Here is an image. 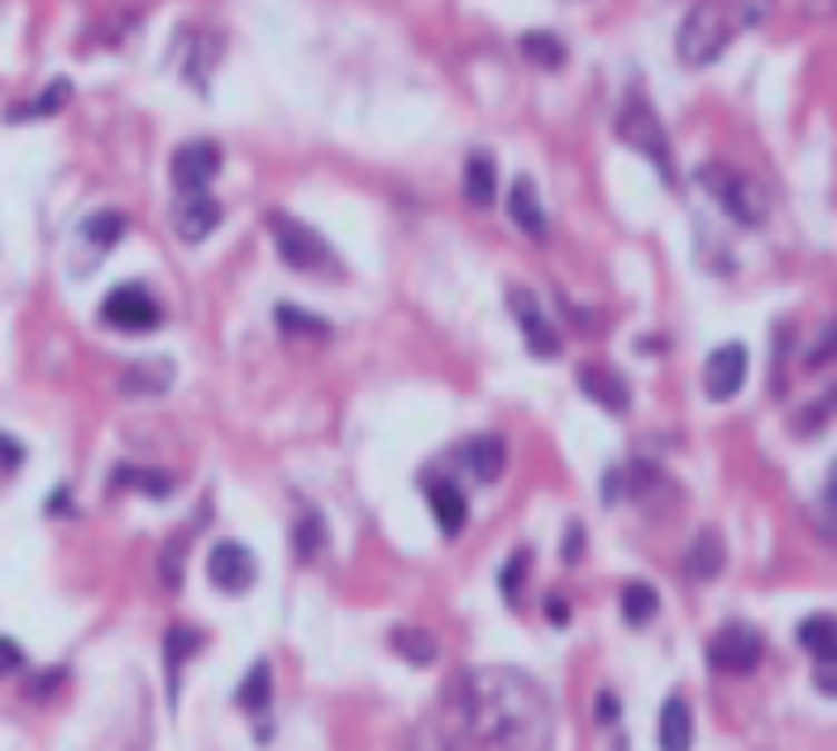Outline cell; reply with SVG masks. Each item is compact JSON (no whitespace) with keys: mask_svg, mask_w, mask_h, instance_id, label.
<instances>
[{"mask_svg":"<svg viewBox=\"0 0 837 751\" xmlns=\"http://www.w3.org/2000/svg\"><path fill=\"white\" fill-rule=\"evenodd\" d=\"M464 732L484 751H551L555 709L551 694L512 665H484L455 675Z\"/></svg>","mask_w":837,"mask_h":751,"instance_id":"1","label":"cell"},{"mask_svg":"<svg viewBox=\"0 0 837 751\" xmlns=\"http://www.w3.org/2000/svg\"><path fill=\"white\" fill-rule=\"evenodd\" d=\"M737 34L728 10L718 6V0H703V6H695L685 14L680 34H674V53H680L685 68H708L722 48H728V39Z\"/></svg>","mask_w":837,"mask_h":751,"instance_id":"2","label":"cell"},{"mask_svg":"<svg viewBox=\"0 0 837 751\" xmlns=\"http://www.w3.org/2000/svg\"><path fill=\"white\" fill-rule=\"evenodd\" d=\"M268 235H273V245H278V254H283L287 268H297V274H335L331 245H326V239H321L312 226L293 220L287 211H273V216H268Z\"/></svg>","mask_w":837,"mask_h":751,"instance_id":"3","label":"cell"},{"mask_svg":"<svg viewBox=\"0 0 837 751\" xmlns=\"http://www.w3.org/2000/svg\"><path fill=\"white\" fill-rule=\"evenodd\" d=\"M618 139L627 144V149H637V154H647L656 168H661V178L674 182V164H670V144H666V130H661V120H656V110L641 101V96H627V106L618 110Z\"/></svg>","mask_w":837,"mask_h":751,"instance_id":"4","label":"cell"},{"mask_svg":"<svg viewBox=\"0 0 837 751\" xmlns=\"http://www.w3.org/2000/svg\"><path fill=\"white\" fill-rule=\"evenodd\" d=\"M699 182H703V191H713V201L732 220H742V226H761V220H766V191L756 187L751 178H742V172H732L722 164H708L699 172Z\"/></svg>","mask_w":837,"mask_h":751,"instance_id":"5","label":"cell"},{"mask_svg":"<svg viewBox=\"0 0 837 751\" xmlns=\"http://www.w3.org/2000/svg\"><path fill=\"white\" fill-rule=\"evenodd\" d=\"M761 632L751 628V622H728V628H718L708 636V665L718 670V675H751L756 665H761Z\"/></svg>","mask_w":837,"mask_h":751,"instance_id":"6","label":"cell"},{"mask_svg":"<svg viewBox=\"0 0 837 751\" xmlns=\"http://www.w3.org/2000/svg\"><path fill=\"white\" fill-rule=\"evenodd\" d=\"M101 322H106L110 330L144 335V330H158V326H164V307L154 302L149 287L125 283V287H110V293H106V302H101Z\"/></svg>","mask_w":837,"mask_h":751,"instance_id":"7","label":"cell"},{"mask_svg":"<svg viewBox=\"0 0 837 751\" xmlns=\"http://www.w3.org/2000/svg\"><path fill=\"white\" fill-rule=\"evenodd\" d=\"M206 574H211V584L220 594H245L259 580V561L249 555V546H239V541H216L211 555H206Z\"/></svg>","mask_w":837,"mask_h":751,"instance_id":"8","label":"cell"},{"mask_svg":"<svg viewBox=\"0 0 837 751\" xmlns=\"http://www.w3.org/2000/svg\"><path fill=\"white\" fill-rule=\"evenodd\" d=\"M508 307H512V316H518V326H522V340H526V349L536 359H555L560 355V330L551 326V316L541 312V302L526 293V287H512L508 293Z\"/></svg>","mask_w":837,"mask_h":751,"instance_id":"9","label":"cell"},{"mask_svg":"<svg viewBox=\"0 0 837 751\" xmlns=\"http://www.w3.org/2000/svg\"><path fill=\"white\" fill-rule=\"evenodd\" d=\"M747 383V345H718L713 355L703 364V393L713 397V403H728V397L742 393Z\"/></svg>","mask_w":837,"mask_h":751,"instance_id":"10","label":"cell"},{"mask_svg":"<svg viewBox=\"0 0 837 751\" xmlns=\"http://www.w3.org/2000/svg\"><path fill=\"white\" fill-rule=\"evenodd\" d=\"M216 172H220V149L211 139H191L173 154V187L177 191H206V182H211Z\"/></svg>","mask_w":837,"mask_h":751,"instance_id":"11","label":"cell"},{"mask_svg":"<svg viewBox=\"0 0 837 751\" xmlns=\"http://www.w3.org/2000/svg\"><path fill=\"white\" fill-rule=\"evenodd\" d=\"M173 226L187 245H201V239L220 226V201L206 197V191H183V201L173 206Z\"/></svg>","mask_w":837,"mask_h":751,"instance_id":"12","label":"cell"},{"mask_svg":"<svg viewBox=\"0 0 837 751\" xmlns=\"http://www.w3.org/2000/svg\"><path fill=\"white\" fill-rule=\"evenodd\" d=\"M422 488H426V503H431V513H436L441 532L445 536H460L464 522H470V503H464V493L450 484V478H441V474L422 478Z\"/></svg>","mask_w":837,"mask_h":751,"instance_id":"13","label":"cell"},{"mask_svg":"<svg viewBox=\"0 0 837 751\" xmlns=\"http://www.w3.org/2000/svg\"><path fill=\"white\" fill-rule=\"evenodd\" d=\"M579 393H589L603 412H618V417H622L627 407H632V397H627V383H622L613 369H603V364H584V369H579Z\"/></svg>","mask_w":837,"mask_h":751,"instance_id":"14","label":"cell"},{"mask_svg":"<svg viewBox=\"0 0 837 751\" xmlns=\"http://www.w3.org/2000/svg\"><path fill=\"white\" fill-rule=\"evenodd\" d=\"M656 747H661V751H689V747H695V713H689V704L680 694L666 699L661 723H656Z\"/></svg>","mask_w":837,"mask_h":751,"instance_id":"15","label":"cell"},{"mask_svg":"<svg viewBox=\"0 0 837 751\" xmlns=\"http://www.w3.org/2000/svg\"><path fill=\"white\" fill-rule=\"evenodd\" d=\"M508 216L518 220V226L531 235V239H545V230H551V220H545V206L536 197V182L531 178H518L508 191Z\"/></svg>","mask_w":837,"mask_h":751,"instance_id":"16","label":"cell"},{"mask_svg":"<svg viewBox=\"0 0 837 751\" xmlns=\"http://www.w3.org/2000/svg\"><path fill=\"white\" fill-rule=\"evenodd\" d=\"M722 565H728V551H722V536L713 532V526H703V532L689 541V555H685V574L689 580H718Z\"/></svg>","mask_w":837,"mask_h":751,"instance_id":"17","label":"cell"},{"mask_svg":"<svg viewBox=\"0 0 837 751\" xmlns=\"http://www.w3.org/2000/svg\"><path fill=\"white\" fill-rule=\"evenodd\" d=\"M460 455H464V465L474 470L479 484H498L503 470H508V451H503V441H498V436H474Z\"/></svg>","mask_w":837,"mask_h":751,"instance_id":"18","label":"cell"},{"mask_svg":"<svg viewBox=\"0 0 837 751\" xmlns=\"http://www.w3.org/2000/svg\"><path fill=\"white\" fill-rule=\"evenodd\" d=\"M168 383H173V364L168 359H144V364H130V369L120 374V393L158 397V393H168Z\"/></svg>","mask_w":837,"mask_h":751,"instance_id":"19","label":"cell"},{"mask_svg":"<svg viewBox=\"0 0 837 751\" xmlns=\"http://www.w3.org/2000/svg\"><path fill=\"white\" fill-rule=\"evenodd\" d=\"M799 646L809 651L814 661H837V622L828 613H814V617H804L799 622Z\"/></svg>","mask_w":837,"mask_h":751,"instance_id":"20","label":"cell"},{"mask_svg":"<svg viewBox=\"0 0 837 751\" xmlns=\"http://www.w3.org/2000/svg\"><path fill=\"white\" fill-rule=\"evenodd\" d=\"M464 201H474V206L498 201V168L489 154H470V164H464Z\"/></svg>","mask_w":837,"mask_h":751,"instance_id":"21","label":"cell"},{"mask_svg":"<svg viewBox=\"0 0 837 751\" xmlns=\"http://www.w3.org/2000/svg\"><path fill=\"white\" fill-rule=\"evenodd\" d=\"M197 646H201V632H191V628H168L164 636V661H168V694L177 699V680H183V665L187 656H197Z\"/></svg>","mask_w":837,"mask_h":751,"instance_id":"22","label":"cell"},{"mask_svg":"<svg viewBox=\"0 0 837 751\" xmlns=\"http://www.w3.org/2000/svg\"><path fill=\"white\" fill-rule=\"evenodd\" d=\"M110 488H139V493H149V498H168L173 474H158V470H144V465H116Z\"/></svg>","mask_w":837,"mask_h":751,"instance_id":"23","label":"cell"},{"mask_svg":"<svg viewBox=\"0 0 837 751\" xmlns=\"http://www.w3.org/2000/svg\"><path fill=\"white\" fill-rule=\"evenodd\" d=\"M388 642L407 665H431V661H436V651H441L436 636H431L426 628H393Z\"/></svg>","mask_w":837,"mask_h":751,"instance_id":"24","label":"cell"},{"mask_svg":"<svg viewBox=\"0 0 837 751\" xmlns=\"http://www.w3.org/2000/svg\"><path fill=\"white\" fill-rule=\"evenodd\" d=\"M268 699H273V670H268V661H254L245 684L235 690V704L245 709V713H264Z\"/></svg>","mask_w":837,"mask_h":751,"instance_id":"25","label":"cell"},{"mask_svg":"<svg viewBox=\"0 0 837 751\" xmlns=\"http://www.w3.org/2000/svg\"><path fill=\"white\" fill-rule=\"evenodd\" d=\"M656 609H661V599H656V589H651V584L632 580V584L622 589V617L632 622V628H647V622L656 617Z\"/></svg>","mask_w":837,"mask_h":751,"instance_id":"26","label":"cell"},{"mask_svg":"<svg viewBox=\"0 0 837 751\" xmlns=\"http://www.w3.org/2000/svg\"><path fill=\"white\" fill-rule=\"evenodd\" d=\"M68 96H72V87H68V82H62V77H58V82H48V91H39V96H35V101H29V106H14V110H10V120L58 116V110L68 106Z\"/></svg>","mask_w":837,"mask_h":751,"instance_id":"27","label":"cell"},{"mask_svg":"<svg viewBox=\"0 0 837 751\" xmlns=\"http://www.w3.org/2000/svg\"><path fill=\"white\" fill-rule=\"evenodd\" d=\"M130 230V220H125L120 211H96L82 220V235L91 239L96 249H110V245H120V235Z\"/></svg>","mask_w":837,"mask_h":751,"instance_id":"28","label":"cell"},{"mask_svg":"<svg viewBox=\"0 0 837 751\" xmlns=\"http://www.w3.org/2000/svg\"><path fill=\"white\" fill-rule=\"evenodd\" d=\"M293 546H297V561H316L321 551H326V522L316 513L297 517V532H293Z\"/></svg>","mask_w":837,"mask_h":751,"instance_id":"29","label":"cell"},{"mask_svg":"<svg viewBox=\"0 0 837 751\" xmlns=\"http://www.w3.org/2000/svg\"><path fill=\"white\" fill-rule=\"evenodd\" d=\"M522 53L536 62V68H560V62H565V43L555 34H536V29H531V34H522Z\"/></svg>","mask_w":837,"mask_h":751,"instance_id":"30","label":"cell"},{"mask_svg":"<svg viewBox=\"0 0 837 751\" xmlns=\"http://www.w3.org/2000/svg\"><path fill=\"white\" fill-rule=\"evenodd\" d=\"M273 316H278V330H283V335H316V340H321V335H331V326L321 322V316L302 312V307H287V302H283V307L273 312Z\"/></svg>","mask_w":837,"mask_h":751,"instance_id":"31","label":"cell"},{"mask_svg":"<svg viewBox=\"0 0 837 751\" xmlns=\"http://www.w3.org/2000/svg\"><path fill=\"white\" fill-rule=\"evenodd\" d=\"M183 561H187V536L177 532L164 551H158V580L164 589H183Z\"/></svg>","mask_w":837,"mask_h":751,"instance_id":"32","label":"cell"},{"mask_svg":"<svg viewBox=\"0 0 837 751\" xmlns=\"http://www.w3.org/2000/svg\"><path fill=\"white\" fill-rule=\"evenodd\" d=\"M770 6H776V0H732V6H722V10H728L732 29H751V24H761V20H766Z\"/></svg>","mask_w":837,"mask_h":751,"instance_id":"33","label":"cell"},{"mask_svg":"<svg viewBox=\"0 0 837 751\" xmlns=\"http://www.w3.org/2000/svg\"><path fill=\"white\" fill-rule=\"evenodd\" d=\"M818 536L837 541V474H828L824 498H818Z\"/></svg>","mask_w":837,"mask_h":751,"instance_id":"34","label":"cell"},{"mask_svg":"<svg viewBox=\"0 0 837 751\" xmlns=\"http://www.w3.org/2000/svg\"><path fill=\"white\" fill-rule=\"evenodd\" d=\"M526 565H531V555H526V551H518V555H512V561H508V570L498 574V589H503V599H508V603H518V599H522Z\"/></svg>","mask_w":837,"mask_h":751,"instance_id":"35","label":"cell"},{"mask_svg":"<svg viewBox=\"0 0 837 751\" xmlns=\"http://www.w3.org/2000/svg\"><path fill=\"white\" fill-rule=\"evenodd\" d=\"M828 417H833V393H824V397H818V407L804 412V417L795 422V436H818V431L828 426Z\"/></svg>","mask_w":837,"mask_h":751,"instance_id":"36","label":"cell"},{"mask_svg":"<svg viewBox=\"0 0 837 751\" xmlns=\"http://www.w3.org/2000/svg\"><path fill=\"white\" fill-rule=\"evenodd\" d=\"M24 665V651L20 642H10V636H0V675H14V670Z\"/></svg>","mask_w":837,"mask_h":751,"instance_id":"37","label":"cell"},{"mask_svg":"<svg viewBox=\"0 0 837 751\" xmlns=\"http://www.w3.org/2000/svg\"><path fill=\"white\" fill-rule=\"evenodd\" d=\"M560 555H565V565H574L579 555H584V526H579V522L565 526V551H560Z\"/></svg>","mask_w":837,"mask_h":751,"instance_id":"38","label":"cell"},{"mask_svg":"<svg viewBox=\"0 0 837 751\" xmlns=\"http://www.w3.org/2000/svg\"><path fill=\"white\" fill-rule=\"evenodd\" d=\"M593 713H599V723H618V718H622V699L613 690H603L599 704H593Z\"/></svg>","mask_w":837,"mask_h":751,"instance_id":"39","label":"cell"},{"mask_svg":"<svg viewBox=\"0 0 837 751\" xmlns=\"http://www.w3.org/2000/svg\"><path fill=\"white\" fill-rule=\"evenodd\" d=\"M62 680H68V675H62V670H53V675H39L35 684H29V699H48V694H53Z\"/></svg>","mask_w":837,"mask_h":751,"instance_id":"40","label":"cell"},{"mask_svg":"<svg viewBox=\"0 0 837 751\" xmlns=\"http://www.w3.org/2000/svg\"><path fill=\"white\" fill-rule=\"evenodd\" d=\"M828 359H833V326L824 330V340H818L814 355H804V364H809V369H818V364H828Z\"/></svg>","mask_w":837,"mask_h":751,"instance_id":"41","label":"cell"},{"mask_svg":"<svg viewBox=\"0 0 837 751\" xmlns=\"http://www.w3.org/2000/svg\"><path fill=\"white\" fill-rule=\"evenodd\" d=\"M818 690H824L828 699L837 694V661H818Z\"/></svg>","mask_w":837,"mask_h":751,"instance_id":"42","label":"cell"},{"mask_svg":"<svg viewBox=\"0 0 837 751\" xmlns=\"http://www.w3.org/2000/svg\"><path fill=\"white\" fill-rule=\"evenodd\" d=\"M20 460H24V451H20V445L0 436V465H6V470H14V465H20Z\"/></svg>","mask_w":837,"mask_h":751,"instance_id":"43","label":"cell"},{"mask_svg":"<svg viewBox=\"0 0 837 751\" xmlns=\"http://www.w3.org/2000/svg\"><path fill=\"white\" fill-rule=\"evenodd\" d=\"M570 609H565V599H551V622H565Z\"/></svg>","mask_w":837,"mask_h":751,"instance_id":"44","label":"cell"}]
</instances>
